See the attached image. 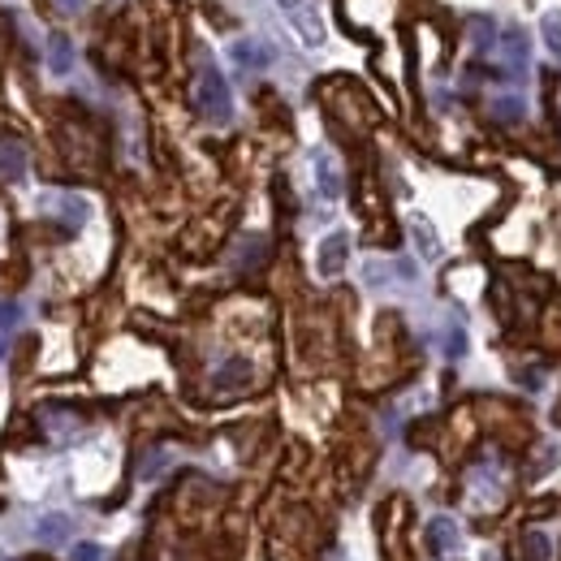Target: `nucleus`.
<instances>
[{
	"instance_id": "obj_3",
	"label": "nucleus",
	"mask_w": 561,
	"mask_h": 561,
	"mask_svg": "<svg viewBox=\"0 0 561 561\" xmlns=\"http://www.w3.org/2000/svg\"><path fill=\"white\" fill-rule=\"evenodd\" d=\"M427 549H432L436 558H449V553L458 549V523H454V518H432V523H427Z\"/></svg>"
},
{
	"instance_id": "obj_9",
	"label": "nucleus",
	"mask_w": 561,
	"mask_h": 561,
	"mask_svg": "<svg viewBox=\"0 0 561 561\" xmlns=\"http://www.w3.org/2000/svg\"><path fill=\"white\" fill-rule=\"evenodd\" d=\"M0 169H4L9 178H22V169H26V151H22V142H0Z\"/></svg>"
},
{
	"instance_id": "obj_10",
	"label": "nucleus",
	"mask_w": 561,
	"mask_h": 561,
	"mask_svg": "<svg viewBox=\"0 0 561 561\" xmlns=\"http://www.w3.org/2000/svg\"><path fill=\"white\" fill-rule=\"evenodd\" d=\"M540 35H545V48H549V53L561 61V13H558V9H553V13H545Z\"/></svg>"
},
{
	"instance_id": "obj_4",
	"label": "nucleus",
	"mask_w": 561,
	"mask_h": 561,
	"mask_svg": "<svg viewBox=\"0 0 561 561\" xmlns=\"http://www.w3.org/2000/svg\"><path fill=\"white\" fill-rule=\"evenodd\" d=\"M523 558L527 561H553L558 558L553 536H549V531H540V527H536V531H527V536H523Z\"/></svg>"
},
{
	"instance_id": "obj_7",
	"label": "nucleus",
	"mask_w": 561,
	"mask_h": 561,
	"mask_svg": "<svg viewBox=\"0 0 561 561\" xmlns=\"http://www.w3.org/2000/svg\"><path fill=\"white\" fill-rule=\"evenodd\" d=\"M411 233H415V247H420L423 260H436V255H440V238H436V229H432L423 216L411 220Z\"/></svg>"
},
{
	"instance_id": "obj_12",
	"label": "nucleus",
	"mask_w": 561,
	"mask_h": 561,
	"mask_svg": "<svg viewBox=\"0 0 561 561\" xmlns=\"http://www.w3.org/2000/svg\"><path fill=\"white\" fill-rule=\"evenodd\" d=\"M48 61H53V70H57V73H66L73 66V53H70V39H66V35H57V39H53Z\"/></svg>"
},
{
	"instance_id": "obj_15",
	"label": "nucleus",
	"mask_w": 561,
	"mask_h": 561,
	"mask_svg": "<svg viewBox=\"0 0 561 561\" xmlns=\"http://www.w3.org/2000/svg\"><path fill=\"white\" fill-rule=\"evenodd\" d=\"M100 545H91V540H82V545H73L70 549V561H100Z\"/></svg>"
},
{
	"instance_id": "obj_14",
	"label": "nucleus",
	"mask_w": 561,
	"mask_h": 561,
	"mask_svg": "<svg viewBox=\"0 0 561 561\" xmlns=\"http://www.w3.org/2000/svg\"><path fill=\"white\" fill-rule=\"evenodd\" d=\"M229 380H238V385H242V380H247V363H225V367H220V376H216V385L225 389Z\"/></svg>"
},
{
	"instance_id": "obj_13",
	"label": "nucleus",
	"mask_w": 561,
	"mask_h": 561,
	"mask_svg": "<svg viewBox=\"0 0 561 561\" xmlns=\"http://www.w3.org/2000/svg\"><path fill=\"white\" fill-rule=\"evenodd\" d=\"M492 113H496L501 122H518V117H523V100H496Z\"/></svg>"
},
{
	"instance_id": "obj_8",
	"label": "nucleus",
	"mask_w": 561,
	"mask_h": 561,
	"mask_svg": "<svg viewBox=\"0 0 561 561\" xmlns=\"http://www.w3.org/2000/svg\"><path fill=\"white\" fill-rule=\"evenodd\" d=\"M501 44H505V61L514 66V73H523V66H527V39H523V31H505Z\"/></svg>"
},
{
	"instance_id": "obj_1",
	"label": "nucleus",
	"mask_w": 561,
	"mask_h": 561,
	"mask_svg": "<svg viewBox=\"0 0 561 561\" xmlns=\"http://www.w3.org/2000/svg\"><path fill=\"white\" fill-rule=\"evenodd\" d=\"M195 108H199V117H208V122H229V113H233L229 82H225V73L216 70L208 57H204L199 70H195Z\"/></svg>"
},
{
	"instance_id": "obj_5",
	"label": "nucleus",
	"mask_w": 561,
	"mask_h": 561,
	"mask_svg": "<svg viewBox=\"0 0 561 561\" xmlns=\"http://www.w3.org/2000/svg\"><path fill=\"white\" fill-rule=\"evenodd\" d=\"M316 178H320V195L324 199H337L342 195V173H337L333 156H316Z\"/></svg>"
},
{
	"instance_id": "obj_16",
	"label": "nucleus",
	"mask_w": 561,
	"mask_h": 561,
	"mask_svg": "<svg viewBox=\"0 0 561 561\" xmlns=\"http://www.w3.org/2000/svg\"><path fill=\"white\" fill-rule=\"evenodd\" d=\"M61 4H66V9H82V0H61Z\"/></svg>"
},
{
	"instance_id": "obj_11",
	"label": "nucleus",
	"mask_w": 561,
	"mask_h": 561,
	"mask_svg": "<svg viewBox=\"0 0 561 561\" xmlns=\"http://www.w3.org/2000/svg\"><path fill=\"white\" fill-rule=\"evenodd\" d=\"M39 536H44V540H66V536H70V518H66V514L39 518Z\"/></svg>"
},
{
	"instance_id": "obj_2",
	"label": "nucleus",
	"mask_w": 561,
	"mask_h": 561,
	"mask_svg": "<svg viewBox=\"0 0 561 561\" xmlns=\"http://www.w3.org/2000/svg\"><path fill=\"white\" fill-rule=\"evenodd\" d=\"M316 264H320V277H337V273L351 264V233H342V229L329 233V238L320 242V260H316Z\"/></svg>"
},
{
	"instance_id": "obj_6",
	"label": "nucleus",
	"mask_w": 561,
	"mask_h": 561,
	"mask_svg": "<svg viewBox=\"0 0 561 561\" xmlns=\"http://www.w3.org/2000/svg\"><path fill=\"white\" fill-rule=\"evenodd\" d=\"M233 61H238V66H247V70H260V66H268V61H273V53H268L264 44L242 39V44H233Z\"/></svg>"
}]
</instances>
